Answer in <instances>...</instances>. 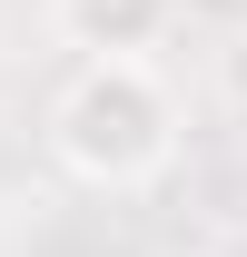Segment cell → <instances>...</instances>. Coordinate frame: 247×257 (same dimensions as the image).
<instances>
[{
	"instance_id": "6da1fadb",
	"label": "cell",
	"mask_w": 247,
	"mask_h": 257,
	"mask_svg": "<svg viewBox=\"0 0 247 257\" xmlns=\"http://www.w3.org/2000/svg\"><path fill=\"white\" fill-rule=\"evenodd\" d=\"M50 149L89 188H149L178 159V99L158 89L149 60H89L50 109Z\"/></svg>"
},
{
	"instance_id": "7a4b0ae2",
	"label": "cell",
	"mask_w": 247,
	"mask_h": 257,
	"mask_svg": "<svg viewBox=\"0 0 247 257\" xmlns=\"http://www.w3.org/2000/svg\"><path fill=\"white\" fill-rule=\"evenodd\" d=\"M50 20H60V40L89 50V60H139V50L178 20V0H50Z\"/></svg>"
}]
</instances>
